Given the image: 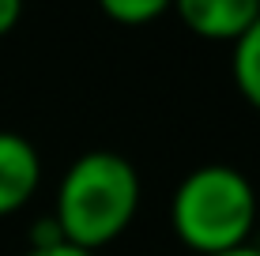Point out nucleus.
Wrapping results in <instances>:
<instances>
[{"instance_id":"nucleus-8","label":"nucleus","mask_w":260,"mask_h":256,"mask_svg":"<svg viewBox=\"0 0 260 256\" xmlns=\"http://www.w3.org/2000/svg\"><path fill=\"white\" fill-rule=\"evenodd\" d=\"M23 256H98V252H87V249H79V245L60 241V245H46V249H26Z\"/></svg>"},{"instance_id":"nucleus-3","label":"nucleus","mask_w":260,"mask_h":256,"mask_svg":"<svg viewBox=\"0 0 260 256\" xmlns=\"http://www.w3.org/2000/svg\"><path fill=\"white\" fill-rule=\"evenodd\" d=\"M177 19L204 42H234L260 15V0H174Z\"/></svg>"},{"instance_id":"nucleus-2","label":"nucleus","mask_w":260,"mask_h":256,"mask_svg":"<svg viewBox=\"0 0 260 256\" xmlns=\"http://www.w3.org/2000/svg\"><path fill=\"white\" fill-rule=\"evenodd\" d=\"M170 230L196 256L245 245L256 230L253 181L226 162L196 166L170 196Z\"/></svg>"},{"instance_id":"nucleus-9","label":"nucleus","mask_w":260,"mask_h":256,"mask_svg":"<svg viewBox=\"0 0 260 256\" xmlns=\"http://www.w3.org/2000/svg\"><path fill=\"white\" fill-rule=\"evenodd\" d=\"M208 256H260V252H256L253 241H245V245H234V249H222V252H208Z\"/></svg>"},{"instance_id":"nucleus-1","label":"nucleus","mask_w":260,"mask_h":256,"mask_svg":"<svg viewBox=\"0 0 260 256\" xmlns=\"http://www.w3.org/2000/svg\"><path fill=\"white\" fill-rule=\"evenodd\" d=\"M140 173L117 151H87L64 170L57 189V218L68 245L98 252L132 226L140 211Z\"/></svg>"},{"instance_id":"nucleus-6","label":"nucleus","mask_w":260,"mask_h":256,"mask_svg":"<svg viewBox=\"0 0 260 256\" xmlns=\"http://www.w3.org/2000/svg\"><path fill=\"white\" fill-rule=\"evenodd\" d=\"M98 8H102L106 19H113L121 26H147V23L162 19L174 8V0H98Z\"/></svg>"},{"instance_id":"nucleus-10","label":"nucleus","mask_w":260,"mask_h":256,"mask_svg":"<svg viewBox=\"0 0 260 256\" xmlns=\"http://www.w3.org/2000/svg\"><path fill=\"white\" fill-rule=\"evenodd\" d=\"M253 245H256V252H260V237H256V241H253Z\"/></svg>"},{"instance_id":"nucleus-5","label":"nucleus","mask_w":260,"mask_h":256,"mask_svg":"<svg viewBox=\"0 0 260 256\" xmlns=\"http://www.w3.org/2000/svg\"><path fill=\"white\" fill-rule=\"evenodd\" d=\"M230 76L238 94L260 113V15L241 38L230 42Z\"/></svg>"},{"instance_id":"nucleus-4","label":"nucleus","mask_w":260,"mask_h":256,"mask_svg":"<svg viewBox=\"0 0 260 256\" xmlns=\"http://www.w3.org/2000/svg\"><path fill=\"white\" fill-rule=\"evenodd\" d=\"M42 185V155L19 132H0V218L23 211Z\"/></svg>"},{"instance_id":"nucleus-7","label":"nucleus","mask_w":260,"mask_h":256,"mask_svg":"<svg viewBox=\"0 0 260 256\" xmlns=\"http://www.w3.org/2000/svg\"><path fill=\"white\" fill-rule=\"evenodd\" d=\"M23 19V0H0V38L12 34Z\"/></svg>"}]
</instances>
